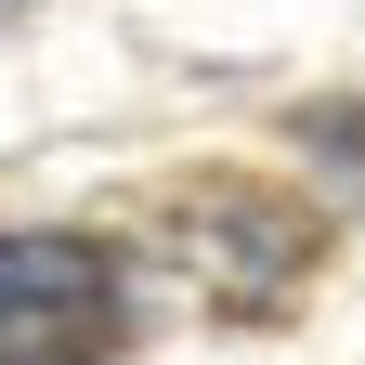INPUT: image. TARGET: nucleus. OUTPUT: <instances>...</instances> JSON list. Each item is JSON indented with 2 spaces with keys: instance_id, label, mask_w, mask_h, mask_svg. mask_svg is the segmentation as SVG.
I'll return each instance as SVG.
<instances>
[{
  "instance_id": "nucleus-1",
  "label": "nucleus",
  "mask_w": 365,
  "mask_h": 365,
  "mask_svg": "<svg viewBox=\"0 0 365 365\" xmlns=\"http://www.w3.org/2000/svg\"><path fill=\"white\" fill-rule=\"evenodd\" d=\"M118 274L91 235H0V365H105Z\"/></svg>"
}]
</instances>
